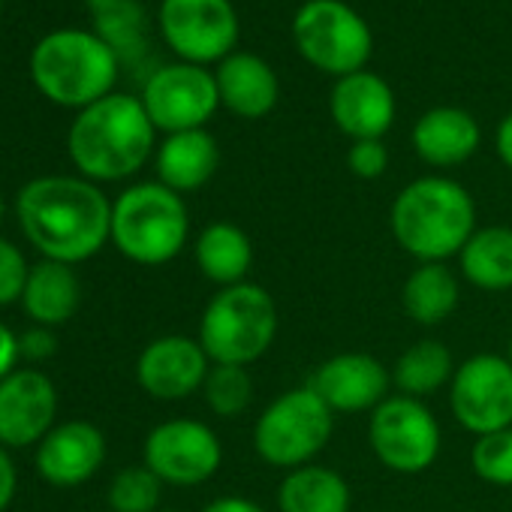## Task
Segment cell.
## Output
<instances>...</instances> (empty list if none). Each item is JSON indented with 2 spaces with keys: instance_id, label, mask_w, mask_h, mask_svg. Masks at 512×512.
Listing matches in <instances>:
<instances>
[{
  "instance_id": "19",
  "label": "cell",
  "mask_w": 512,
  "mask_h": 512,
  "mask_svg": "<svg viewBox=\"0 0 512 512\" xmlns=\"http://www.w3.org/2000/svg\"><path fill=\"white\" fill-rule=\"evenodd\" d=\"M220 106L244 121H260L275 112L281 82L272 64L253 52H232L214 67Z\"/></svg>"
},
{
  "instance_id": "18",
  "label": "cell",
  "mask_w": 512,
  "mask_h": 512,
  "mask_svg": "<svg viewBox=\"0 0 512 512\" xmlns=\"http://www.w3.org/2000/svg\"><path fill=\"white\" fill-rule=\"evenodd\" d=\"M395 112V91L383 76L359 70L335 79V88L329 94V115L335 127L350 136V142L383 139L395 124Z\"/></svg>"
},
{
  "instance_id": "33",
  "label": "cell",
  "mask_w": 512,
  "mask_h": 512,
  "mask_svg": "<svg viewBox=\"0 0 512 512\" xmlns=\"http://www.w3.org/2000/svg\"><path fill=\"white\" fill-rule=\"evenodd\" d=\"M347 166L362 181L383 178L386 169H389V148H386V142L383 139H359V142H350Z\"/></svg>"
},
{
  "instance_id": "16",
  "label": "cell",
  "mask_w": 512,
  "mask_h": 512,
  "mask_svg": "<svg viewBox=\"0 0 512 512\" xmlns=\"http://www.w3.org/2000/svg\"><path fill=\"white\" fill-rule=\"evenodd\" d=\"M208 371L211 359L190 335H160L136 359V383L157 401H184L202 392Z\"/></svg>"
},
{
  "instance_id": "28",
  "label": "cell",
  "mask_w": 512,
  "mask_h": 512,
  "mask_svg": "<svg viewBox=\"0 0 512 512\" xmlns=\"http://www.w3.org/2000/svg\"><path fill=\"white\" fill-rule=\"evenodd\" d=\"M94 13V34L121 58L130 61L145 49V10L139 0H85Z\"/></svg>"
},
{
  "instance_id": "29",
  "label": "cell",
  "mask_w": 512,
  "mask_h": 512,
  "mask_svg": "<svg viewBox=\"0 0 512 512\" xmlns=\"http://www.w3.org/2000/svg\"><path fill=\"white\" fill-rule=\"evenodd\" d=\"M205 407L220 419H238L253 401V377L241 365H211L202 383Z\"/></svg>"
},
{
  "instance_id": "1",
  "label": "cell",
  "mask_w": 512,
  "mask_h": 512,
  "mask_svg": "<svg viewBox=\"0 0 512 512\" xmlns=\"http://www.w3.org/2000/svg\"><path fill=\"white\" fill-rule=\"evenodd\" d=\"M16 217L43 260L79 266L112 241V199L82 175H40L16 196Z\"/></svg>"
},
{
  "instance_id": "23",
  "label": "cell",
  "mask_w": 512,
  "mask_h": 512,
  "mask_svg": "<svg viewBox=\"0 0 512 512\" xmlns=\"http://www.w3.org/2000/svg\"><path fill=\"white\" fill-rule=\"evenodd\" d=\"M79 305H82V281L73 266L52 263V260H40L37 266H31L22 308L34 320V326L58 329L76 317Z\"/></svg>"
},
{
  "instance_id": "6",
  "label": "cell",
  "mask_w": 512,
  "mask_h": 512,
  "mask_svg": "<svg viewBox=\"0 0 512 512\" xmlns=\"http://www.w3.org/2000/svg\"><path fill=\"white\" fill-rule=\"evenodd\" d=\"M278 305L263 284H235L217 290L199 317V344L211 365H253L278 338Z\"/></svg>"
},
{
  "instance_id": "8",
  "label": "cell",
  "mask_w": 512,
  "mask_h": 512,
  "mask_svg": "<svg viewBox=\"0 0 512 512\" xmlns=\"http://www.w3.org/2000/svg\"><path fill=\"white\" fill-rule=\"evenodd\" d=\"M293 43L299 55L335 79L365 70L374 52L368 22L344 0H308L293 16Z\"/></svg>"
},
{
  "instance_id": "27",
  "label": "cell",
  "mask_w": 512,
  "mask_h": 512,
  "mask_svg": "<svg viewBox=\"0 0 512 512\" xmlns=\"http://www.w3.org/2000/svg\"><path fill=\"white\" fill-rule=\"evenodd\" d=\"M455 356L443 341L422 338L410 344L392 365V389L407 398H431L440 389H449L455 377Z\"/></svg>"
},
{
  "instance_id": "10",
  "label": "cell",
  "mask_w": 512,
  "mask_h": 512,
  "mask_svg": "<svg viewBox=\"0 0 512 512\" xmlns=\"http://www.w3.org/2000/svg\"><path fill=\"white\" fill-rule=\"evenodd\" d=\"M142 464L175 488L208 482L223 464V443L202 419L178 416L154 425L142 443Z\"/></svg>"
},
{
  "instance_id": "31",
  "label": "cell",
  "mask_w": 512,
  "mask_h": 512,
  "mask_svg": "<svg viewBox=\"0 0 512 512\" xmlns=\"http://www.w3.org/2000/svg\"><path fill=\"white\" fill-rule=\"evenodd\" d=\"M470 467L482 482L494 488H512V428L476 437L470 449Z\"/></svg>"
},
{
  "instance_id": "11",
  "label": "cell",
  "mask_w": 512,
  "mask_h": 512,
  "mask_svg": "<svg viewBox=\"0 0 512 512\" xmlns=\"http://www.w3.org/2000/svg\"><path fill=\"white\" fill-rule=\"evenodd\" d=\"M151 124L160 133L205 130V124L220 109L217 79L208 67L199 64H163L157 67L139 94Z\"/></svg>"
},
{
  "instance_id": "32",
  "label": "cell",
  "mask_w": 512,
  "mask_h": 512,
  "mask_svg": "<svg viewBox=\"0 0 512 512\" xmlns=\"http://www.w3.org/2000/svg\"><path fill=\"white\" fill-rule=\"evenodd\" d=\"M28 275L31 266L25 260V253L10 238H0V308L22 302Z\"/></svg>"
},
{
  "instance_id": "42",
  "label": "cell",
  "mask_w": 512,
  "mask_h": 512,
  "mask_svg": "<svg viewBox=\"0 0 512 512\" xmlns=\"http://www.w3.org/2000/svg\"><path fill=\"white\" fill-rule=\"evenodd\" d=\"M0 10H4V0H0Z\"/></svg>"
},
{
  "instance_id": "9",
  "label": "cell",
  "mask_w": 512,
  "mask_h": 512,
  "mask_svg": "<svg viewBox=\"0 0 512 512\" xmlns=\"http://www.w3.org/2000/svg\"><path fill=\"white\" fill-rule=\"evenodd\" d=\"M368 443L386 470L419 476L437 464L443 431L425 401L392 392L374 413H368Z\"/></svg>"
},
{
  "instance_id": "2",
  "label": "cell",
  "mask_w": 512,
  "mask_h": 512,
  "mask_svg": "<svg viewBox=\"0 0 512 512\" xmlns=\"http://www.w3.org/2000/svg\"><path fill=\"white\" fill-rule=\"evenodd\" d=\"M157 151V127L133 94L109 97L76 112L67 133V154L76 172L94 184L133 178Z\"/></svg>"
},
{
  "instance_id": "22",
  "label": "cell",
  "mask_w": 512,
  "mask_h": 512,
  "mask_svg": "<svg viewBox=\"0 0 512 512\" xmlns=\"http://www.w3.org/2000/svg\"><path fill=\"white\" fill-rule=\"evenodd\" d=\"M193 260L205 281L217 290L235 287L250 281L253 269V241L250 235L232 220H214L199 229L193 241Z\"/></svg>"
},
{
  "instance_id": "24",
  "label": "cell",
  "mask_w": 512,
  "mask_h": 512,
  "mask_svg": "<svg viewBox=\"0 0 512 512\" xmlns=\"http://www.w3.org/2000/svg\"><path fill=\"white\" fill-rule=\"evenodd\" d=\"M461 305V278L446 263H419L404 287L401 308L404 314L425 329L443 326Z\"/></svg>"
},
{
  "instance_id": "17",
  "label": "cell",
  "mask_w": 512,
  "mask_h": 512,
  "mask_svg": "<svg viewBox=\"0 0 512 512\" xmlns=\"http://www.w3.org/2000/svg\"><path fill=\"white\" fill-rule=\"evenodd\" d=\"M106 461V434L88 419L55 425L37 443V473L55 488H79L97 476Z\"/></svg>"
},
{
  "instance_id": "21",
  "label": "cell",
  "mask_w": 512,
  "mask_h": 512,
  "mask_svg": "<svg viewBox=\"0 0 512 512\" xmlns=\"http://www.w3.org/2000/svg\"><path fill=\"white\" fill-rule=\"evenodd\" d=\"M220 166V145L208 130L169 133L154 151L157 181L175 193H193L205 187Z\"/></svg>"
},
{
  "instance_id": "7",
  "label": "cell",
  "mask_w": 512,
  "mask_h": 512,
  "mask_svg": "<svg viewBox=\"0 0 512 512\" xmlns=\"http://www.w3.org/2000/svg\"><path fill=\"white\" fill-rule=\"evenodd\" d=\"M335 413L311 386L281 392L253 422V452L284 473L314 464L335 434Z\"/></svg>"
},
{
  "instance_id": "14",
  "label": "cell",
  "mask_w": 512,
  "mask_h": 512,
  "mask_svg": "<svg viewBox=\"0 0 512 512\" xmlns=\"http://www.w3.org/2000/svg\"><path fill=\"white\" fill-rule=\"evenodd\" d=\"M335 416L374 413L392 395V371L371 353H335L308 383Z\"/></svg>"
},
{
  "instance_id": "34",
  "label": "cell",
  "mask_w": 512,
  "mask_h": 512,
  "mask_svg": "<svg viewBox=\"0 0 512 512\" xmlns=\"http://www.w3.org/2000/svg\"><path fill=\"white\" fill-rule=\"evenodd\" d=\"M19 350L25 362H46L58 353V338L55 329L46 326H31L28 332L19 335Z\"/></svg>"
},
{
  "instance_id": "35",
  "label": "cell",
  "mask_w": 512,
  "mask_h": 512,
  "mask_svg": "<svg viewBox=\"0 0 512 512\" xmlns=\"http://www.w3.org/2000/svg\"><path fill=\"white\" fill-rule=\"evenodd\" d=\"M19 491V470L7 446H0V512H7Z\"/></svg>"
},
{
  "instance_id": "5",
  "label": "cell",
  "mask_w": 512,
  "mask_h": 512,
  "mask_svg": "<svg viewBox=\"0 0 512 512\" xmlns=\"http://www.w3.org/2000/svg\"><path fill=\"white\" fill-rule=\"evenodd\" d=\"M190 241V211L181 193L139 181L112 202V244L136 266H166Z\"/></svg>"
},
{
  "instance_id": "25",
  "label": "cell",
  "mask_w": 512,
  "mask_h": 512,
  "mask_svg": "<svg viewBox=\"0 0 512 512\" xmlns=\"http://www.w3.org/2000/svg\"><path fill=\"white\" fill-rule=\"evenodd\" d=\"M461 278L482 293L512 290V226H476L458 253Z\"/></svg>"
},
{
  "instance_id": "38",
  "label": "cell",
  "mask_w": 512,
  "mask_h": 512,
  "mask_svg": "<svg viewBox=\"0 0 512 512\" xmlns=\"http://www.w3.org/2000/svg\"><path fill=\"white\" fill-rule=\"evenodd\" d=\"M494 151L500 157V163L512 172V112L500 118L497 133H494Z\"/></svg>"
},
{
  "instance_id": "26",
  "label": "cell",
  "mask_w": 512,
  "mask_h": 512,
  "mask_svg": "<svg viewBox=\"0 0 512 512\" xmlns=\"http://www.w3.org/2000/svg\"><path fill=\"white\" fill-rule=\"evenodd\" d=\"M350 482L326 464H305L284 473L278 485V512H350Z\"/></svg>"
},
{
  "instance_id": "20",
  "label": "cell",
  "mask_w": 512,
  "mask_h": 512,
  "mask_svg": "<svg viewBox=\"0 0 512 512\" xmlns=\"http://www.w3.org/2000/svg\"><path fill=\"white\" fill-rule=\"evenodd\" d=\"M413 151L434 169L464 166L482 145L479 121L458 106H434L413 124Z\"/></svg>"
},
{
  "instance_id": "12",
  "label": "cell",
  "mask_w": 512,
  "mask_h": 512,
  "mask_svg": "<svg viewBox=\"0 0 512 512\" xmlns=\"http://www.w3.org/2000/svg\"><path fill=\"white\" fill-rule=\"evenodd\" d=\"M446 392L452 419L473 437L512 428V362L506 356H467Z\"/></svg>"
},
{
  "instance_id": "4",
  "label": "cell",
  "mask_w": 512,
  "mask_h": 512,
  "mask_svg": "<svg viewBox=\"0 0 512 512\" xmlns=\"http://www.w3.org/2000/svg\"><path fill=\"white\" fill-rule=\"evenodd\" d=\"M28 70L46 100L82 112L115 91L121 58L94 31L61 28L31 49Z\"/></svg>"
},
{
  "instance_id": "39",
  "label": "cell",
  "mask_w": 512,
  "mask_h": 512,
  "mask_svg": "<svg viewBox=\"0 0 512 512\" xmlns=\"http://www.w3.org/2000/svg\"><path fill=\"white\" fill-rule=\"evenodd\" d=\"M4 217H7V202H4V196H0V226H4Z\"/></svg>"
},
{
  "instance_id": "30",
  "label": "cell",
  "mask_w": 512,
  "mask_h": 512,
  "mask_svg": "<svg viewBox=\"0 0 512 512\" xmlns=\"http://www.w3.org/2000/svg\"><path fill=\"white\" fill-rule=\"evenodd\" d=\"M106 500L112 512H157L163 500V482L145 464H133L115 473Z\"/></svg>"
},
{
  "instance_id": "36",
  "label": "cell",
  "mask_w": 512,
  "mask_h": 512,
  "mask_svg": "<svg viewBox=\"0 0 512 512\" xmlns=\"http://www.w3.org/2000/svg\"><path fill=\"white\" fill-rule=\"evenodd\" d=\"M22 362V350H19V335L0 320V380L10 377Z\"/></svg>"
},
{
  "instance_id": "3",
  "label": "cell",
  "mask_w": 512,
  "mask_h": 512,
  "mask_svg": "<svg viewBox=\"0 0 512 512\" xmlns=\"http://www.w3.org/2000/svg\"><path fill=\"white\" fill-rule=\"evenodd\" d=\"M395 244L416 263H446L476 232V202L464 184L446 175H422L404 184L389 208Z\"/></svg>"
},
{
  "instance_id": "15",
  "label": "cell",
  "mask_w": 512,
  "mask_h": 512,
  "mask_svg": "<svg viewBox=\"0 0 512 512\" xmlns=\"http://www.w3.org/2000/svg\"><path fill=\"white\" fill-rule=\"evenodd\" d=\"M58 413V389L40 368H16L0 380V446H37L52 428Z\"/></svg>"
},
{
  "instance_id": "40",
  "label": "cell",
  "mask_w": 512,
  "mask_h": 512,
  "mask_svg": "<svg viewBox=\"0 0 512 512\" xmlns=\"http://www.w3.org/2000/svg\"><path fill=\"white\" fill-rule=\"evenodd\" d=\"M506 359L512 362V341H509V350H506Z\"/></svg>"
},
{
  "instance_id": "37",
  "label": "cell",
  "mask_w": 512,
  "mask_h": 512,
  "mask_svg": "<svg viewBox=\"0 0 512 512\" xmlns=\"http://www.w3.org/2000/svg\"><path fill=\"white\" fill-rule=\"evenodd\" d=\"M202 512H269V509L250 497H241V494H223V497H214L211 503H205Z\"/></svg>"
},
{
  "instance_id": "41",
  "label": "cell",
  "mask_w": 512,
  "mask_h": 512,
  "mask_svg": "<svg viewBox=\"0 0 512 512\" xmlns=\"http://www.w3.org/2000/svg\"><path fill=\"white\" fill-rule=\"evenodd\" d=\"M157 512H178V509H157Z\"/></svg>"
},
{
  "instance_id": "13",
  "label": "cell",
  "mask_w": 512,
  "mask_h": 512,
  "mask_svg": "<svg viewBox=\"0 0 512 512\" xmlns=\"http://www.w3.org/2000/svg\"><path fill=\"white\" fill-rule=\"evenodd\" d=\"M160 34L184 64H220L235 52L238 13L232 0H160Z\"/></svg>"
}]
</instances>
